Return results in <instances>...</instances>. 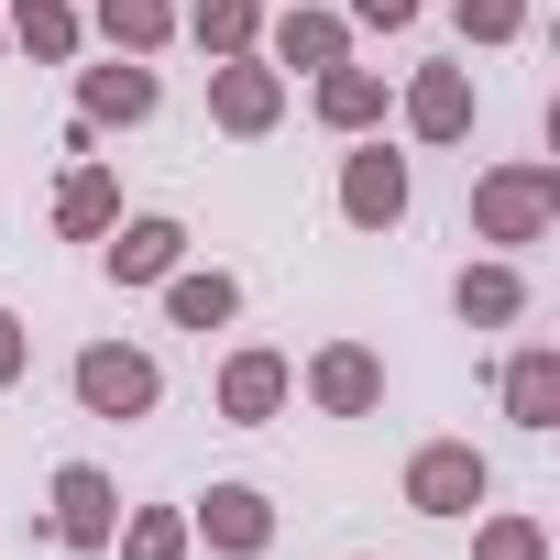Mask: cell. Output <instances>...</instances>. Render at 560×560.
<instances>
[{"label": "cell", "mask_w": 560, "mask_h": 560, "mask_svg": "<svg viewBox=\"0 0 560 560\" xmlns=\"http://www.w3.org/2000/svg\"><path fill=\"white\" fill-rule=\"evenodd\" d=\"M560 220V176L549 165H494L483 187H472V231L483 242H538Z\"/></svg>", "instance_id": "cell-1"}, {"label": "cell", "mask_w": 560, "mask_h": 560, "mask_svg": "<svg viewBox=\"0 0 560 560\" xmlns=\"http://www.w3.org/2000/svg\"><path fill=\"white\" fill-rule=\"evenodd\" d=\"M154 396H165V374H154L143 352H121V341H89V352H78V407H89V418H143Z\"/></svg>", "instance_id": "cell-2"}, {"label": "cell", "mask_w": 560, "mask_h": 560, "mask_svg": "<svg viewBox=\"0 0 560 560\" xmlns=\"http://www.w3.org/2000/svg\"><path fill=\"white\" fill-rule=\"evenodd\" d=\"M483 483H494V472H483L472 440H429V451L407 462V505H418V516H472Z\"/></svg>", "instance_id": "cell-3"}, {"label": "cell", "mask_w": 560, "mask_h": 560, "mask_svg": "<svg viewBox=\"0 0 560 560\" xmlns=\"http://www.w3.org/2000/svg\"><path fill=\"white\" fill-rule=\"evenodd\" d=\"M275 110H287V78L253 67V56H220V78H209V121H220V132H275Z\"/></svg>", "instance_id": "cell-4"}, {"label": "cell", "mask_w": 560, "mask_h": 560, "mask_svg": "<svg viewBox=\"0 0 560 560\" xmlns=\"http://www.w3.org/2000/svg\"><path fill=\"white\" fill-rule=\"evenodd\" d=\"M341 209H352V231H396V220H407V154L363 143V154L341 165Z\"/></svg>", "instance_id": "cell-5"}, {"label": "cell", "mask_w": 560, "mask_h": 560, "mask_svg": "<svg viewBox=\"0 0 560 560\" xmlns=\"http://www.w3.org/2000/svg\"><path fill=\"white\" fill-rule=\"evenodd\" d=\"M110 527H121L110 472H100V462H67V472H56V538H67V549H110Z\"/></svg>", "instance_id": "cell-6"}, {"label": "cell", "mask_w": 560, "mask_h": 560, "mask_svg": "<svg viewBox=\"0 0 560 560\" xmlns=\"http://www.w3.org/2000/svg\"><path fill=\"white\" fill-rule=\"evenodd\" d=\"M287 385H298L287 352H231V363H220V418H231V429H264L275 407H287Z\"/></svg>", "instance_id": "cell-7"}, {"label": "cell", "mask_w": 560, "mask_h": 560, "mask_svg": "<svg viewBox=\"0 0 560 560\" xmlns=\"http://www.w3.org/2000/svg\"><path fill=\"white\" fill-rule=\"evenodd\" d=\"M407 132H418V143H462V132H472V67H418Z\"/></svg>", "instance_id": "cell-8"}, {"label": "cell", "mask_w": 560, "mask_h": 560, "mask_svg": "<svg viewBox=\"0 0 560 560\" xmlns=\"http://www.w3.org/2000/svg\"><path fill=\"white\" fill-rule=\"evenodd\" d=\"M308 396H319L330 418H374V407H385V363L352 352V341H330V352L308 363Z\"/></svg>", "instance_id": "cell-9"}, {"label": "cell", "mask_w": 560, "mask_h": 560, "mask_svg": "<svg viewBox=\"0 0 560 560\" xmlns=\"http://www.w3.org/2000/svg\"><path fill=\"white\" fill-rule=\"evenodd\" d=\"M198 527H209V549H231V560H253V549L275 538V505H264L253 483H209V494H198Z\"/></svg>", "instance_id": "cell-10"}, {"label": "cell", "mask_w": 560, "mask_h": 560, "mask_svg": "<svg viewBox=\"0 0 560 560\" xmlns=\"http://www.w3.org/2000/svg\"><path fill=\"white\" fill-rule=\"evenodd\" d=\"M176 253H187L176 220H110V275H121V287H154V275H176Z\"/></svg>", "instance_id": "cell-11"}, {"label": "cell", "mask_w": 560, "mask_h": 560, "mask_svg": "<svg viewBox=\"0 0 560 560\" xmlns=\"http://www.w3.org/2000/svg\"><path fill=\"white\" fill-rule=\"evenodd\" d=\"M451 308H462L472 330H505V319L527 308V275H516V264H462V287H451Z\"/></svg>", "instance_id": "cell-12"}, {"label": "cell", "mask_w": 560, "mask_h": 560, "mask_svg": "<svg viewBox=\"0 0 560 560\" xmlns=\"http://www.w3.org/2000/svg\"><path fill=\"white\" fill-rule=\"evenodd\" d=\"M319 121L330 132H374L385 121V78L374 67H319Z\"/></svg>", "instance_id": "cell-13"}, {"label": "cell", "mask_w": 560, "mask_h": 560, "mask_svg": "<svg viewBox=\"0 0 560 560\" xmlns=\"http://www.w3.org/2000/svg\"><path fill=\"white\" fill-rule=\"evenodd\" d=\"M505 418L516 429H560V352H516L505 363Z\"/></svg>", "instance_id": "cell-14"}, {"label": "cell", "mask_w": 560, "mask_h": 560, "mask_svg": "<svg viewBox=\"0 0 560 560\" xmlns=\"http://www.w3.org/2000/svg\"><path fill=\"white\" fill-rule=\"evenodd\" d=\"M110 220H121V187H110V165H78V176L56 187V231H78V242H89V231H110Z\"/></svg>", "instance_id": "cell-15"}, {"label": "cell", "mask_w": 560, "mask_h": 560, "mask_svg": "<svg viewBox=\"0 0 560 560\" xmlns=\"http://www.w3.org/2000/svg\"><path fill=\"white\" fill-rule=\"evenodd\" d=\"M341 45H352V34H341L330 12H308V0L275 23V67H341Z\"/></svg>", "instance_id": "cell-16"}, {"label": "cell", "mask_w": 560, "mask_h": 560, "mask_svg": "<svg viewBox=\"0 0 560 560\" xmlns=\"http://www.w3.org/2000/svg\"><path fill=\"white\" fill-rule=\"evenodd\" d=\"M154 110V78H143V56H121V67H89V121H143Z\"/></svg>", "instance_id": "cell-17"}, {"label": "cell", "mask_w": 560, "mask_h": 560, "mask_svg": "<svg viewBox=\"0 0 560 560\" xmlns=\"http://www.w3.org/2000/svg\"><path fill=\"white\" fill-rule=\"evenodd\" d=\"M100 34H110L121 56H154V45L176 34V0H100Z\"/></svg>", "instance_id": "cell-18"}, {"label": "cell", "mask_w": 560, "mask_h": 560, "mask_svg": "<svg viewBox=\"0 0 560 560\" xmlns=\"http://www.w3.org/2000/svg\"><path fill=\"white\" fill-rule=\"evenodd\" d=\"M0 34H23L45 67H67V56H78V12H67V0H12V23H0Z\"/></svg>", "instance_id": "cell-19"}, {"label": "cell", "mask_w": 560, "mask_h": 560, "mask_svg": "<svg viewBox=\"0 0 560 560\" xmlns=\"http://www.w3.org/2000/svg\"><path fill=\"white\" fill-rule=\"evenodd\" d=\"M253 23H264V0H198V12H187V34L209 56H253Z\"/></svg>", "instance_id": "cell-20"}, {"label": "cell", "mask_w": 560, "mask_h": 560, "mask_svg": "<svg viewBox=\"0 0 560 560\" xmlns=\"http://www.w3.org/2000/svg\"><path fill=\"white\" fill-rule=\"evenodd\" d=\"M165 308H176V330H220V319L242 308V287H231V275H176Z\"/></svg>", "instance_id": "cell-21"}, {"label": "cell", "mask_w": 560, "mask_h": 560, "mask_svg": "<svg viewBox=\"0 0 560 560\" xmlns=\"http://www.w3.org/2000/svg\"><path fill=\"white\" fill-rule=\"evenodd\" d=\"M121 538V560H187V516L176 505H154V516H132V527H110Z\"/></svg>", "instance_id": "cell-22"}, {"label": "cell", "mask_w": 560, "mask_h": 560, "mask_svg": "<svg viewBox=\"0 0 560 560\" xmlns=\"http://www.w3.org/2000/svg\"><path fill=\"white\" fill-rule=\"evenodd\" d=\"M472 560H549V538H538V516H483Z\"/></svg>", "instance_id": "cell-23"}, {"label": "cell", "mask_w": 560, "mask_h": 560, "mask_svg": "<svg viewBox=\"0 0 560 560\" xmlns=\"http://www.w3.org/2000/svg\"><path fill=\"white\" fill-rule=\"evenodd\" d=\"M462 34H472V45H505V34H527V0H462Z\"/></svg>", "instance_id": "cell-24"}, {"label": "cell", "mask_w": 560, "mask_h": 560, "mask_svg": "<svg viewBox=\"0 0 560 560\" xmlns=\"http://www.w3.org/2000/svg\"><path fill=\"white\" fill-rule=\"evenodd\" d=\"M352 23H374V34H396V23H418V0H352Z\"/></svg>", "instance_id": "cell-25"}, {"label": "cell", "mask_w": 560, "mask_h": 560, "mask_svg": "<svg viewBox=\"0 0 560 560\" xmlns=\"http://www.w3.org/2000/svg\"><path fill=\"white\" fill-rule=\"evenodd\" d=\"M12 374H23V319L0 308V385H12Z\"/></svg>", "instance_id": "cell-26"}]
</instances>
